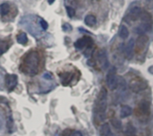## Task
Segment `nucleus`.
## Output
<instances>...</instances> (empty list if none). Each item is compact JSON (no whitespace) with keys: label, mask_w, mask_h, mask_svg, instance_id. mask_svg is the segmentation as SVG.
Instances as JSON below:
<instances>
[{"label":"nucleus","mask_w":153,"mask_h":136,"mask_svg":"<svg viewBox=\"0 0 153 136\" xmlns=\"http://www.w3.org/2000/svg\"><path fill=\"white\" fill-rule=\"evenodd\" d=\"M129 34H130L129 30H128V28H127L126 25H121V26L119 27V30H118V36H119L121 39H126L129 37Z\"/></svg>","instance_id":"obj_14"},{"label":"nucleus","mask_w":153,"mask_h":136,"mask_svg":"<svg viewBox=\"0 0 153 136\" xmlns=\"http://www.w3.org/2000/svg\"><path fill=\"white\" fill-rule=\"evenodd\" d=\"M100 133L101 136H108L111 133V129L109 126V124L105 123L103 125H101L100 128Z\"/></svg>","instance_id":"obj_17"},{"label":"nucleus","mask_w":153,"mask_h":136,"mask_svg":"<svg viewBox=\"0 0 153 136\" xmlns=\"http://www.w3.org/2000/svg\"><path fill=\"white\" fill-rule=\"evenodd\" d=\"M97 58H98V61L100 63V65H101V67L106 70L108 68L109 66V62H108V56H107V53L104 49H101L98 52L97 54Z\"/></svg>","instance_id":"obj_7"},{"label":"nucleus","mask_w":153,"mask_h":136,"mask_svg":"<svg viewBox=\"0 0 153 136\" xmlns=\"http://www.w3.org/2000/svg\"><path fill=\"white\" fill-rule=\"evenodd\" d=\"M108 107V91L105 88H102L99 93L98 100L95 107V118L99 123L103 122L106 119V111Z\"/></svg>","instance_id":"obj_1"},{"label":"nucleus","mask_w":153,"mask_h":136,"mask_svg":"<svg viewBox=\"0 0 153 136\" xmlns=\"http://www.w3.org/2000/svg\"><path fill=\"white\" fill-rule=\"evenodd\" d=\"M63 30H65V31H69V30H72V27L70 26V24L65 23V24L63 25Z\"/></svg>","instance_id":"obj_25"},{"label":"nucleus","mask_w":153,"mask_h":136,"mask_svg":"<svg viewBox=\"0 0 153 136\" xmlns=\"http://www.w3.org/2000/svg\"><path fill=\"white\" fill-rule=\"evenodd\" d=\"M148 41H149V37H148L147 35H145V34L140 35V36L137 38L136 41H135V47H134L135 52H136L137 54L142 53V52L145 49Z\"/></svg>","instance_id":"obj_6"},{"label":"nucleus","mask_w":153,"mask_h":136,"mask_svg":"<svg viewBox=\"0 0 153 136\" xmlns=\"http://www.w3.org/2000/svg\"><path fill=\"white\" fill-rule=\"evenodd\" d=\"M133 113V109L131 107L126 105V106H123L121 110H120V117L121 118H126V117H128L132 115Z\"/></svg>","instance_id":"obj_13"},{"label":"nucleus","mask_w":153,"mask_h":136,"mask_svg":"<svg viewBox=\"0 0 153 136\" xmlns=\"http://www.w3.org/2000/svg\"><path fill=\"white\" fill-rule=\"evenodd\" d=\"M134 47H135V41L131 39L128 43L126 44V47L125 48V56L127 59H132L134 56Z\"/></svg>","instance_id":"obj_10"},{"label":"nucleus","mask_w":153,"mask_h":136,"mask_svg":"<svg viewBox=\"0 0 153 136\" xmlns=\"http://www.w3.org/2000/svg\"><path fill=\"white\" fill-rule=\"evenodd\" d=\"M43 78L46 79V80H52L53 79V75L51 73H45L43 74Z\"/></svg>","instance_id":"obj_24"},{"label":"nucleus","mask_w":153,"mask_h":136,"mask_svg":"<svg viewBox=\"0 0 153 136\" xmlns=\"http://www.w3.org/2000/svg\"><path fill=\"white\" fill-rule=\"evenodd\" d=\"M143 13V11L141 9V7L139 6H134L131 9V11L129 12L127 17L129 18L130 21L132 22H134V21H137L139 18H141V15Z\"/></svg>","instance_id":"obj_11"},{"label":"nucleus","mask_w":153,"mask_h":136,"mask_svg":"<svg viewBox=\"0 0 153 136\" xmlns=\"http://www.w3.org/2000/svg\"><path fill=\"white\" fill-rule=\"evenodd\" d=\"M107 83L110 90L114 91L118 86V81L117 78V68L115 66L111 67L107 75Z\"/></svg>","instance_id":"obj_4"},{"label":"nucleus","mask_w":153,"mask_h":136,"mask_svg":"<svg viewBox=\"0 0 153 136\" xmlns=\"http://www.w3.org/2000/svg\"><path fill=\"white\" fill-rule=\"evenodd\" d=\"M141 19H142V25L144 27V29L146 30H151V28L152 26V15L148 12H143V13L141 15Z\"/></svg>","instance_id":"obj_8"},{"label":"nucleus","mask_w":153,"mask_h":136,"mask_svg":"<svg viewBox=\"0 0 153 136\" xmlns=\"http://www.w3.org/2000/svg\"><path fill=\"white\" fill-rule=\"evenodd\" d=\"M48 4H52L55 2V0H48Z\"/></svg>","instance_id":"obj_28"},{"label":"nucleus","mask_w":153,"mask_h":136,"mask_svg":"<svg viewBox=\"0 0 153 136\" xmlns=\"http://www.w3.org/2000/svg\"><path fill=\"white\" fill-rule=\"evenodd\" d=\"M136 133V130L135 128L134 127L133 125L131 124H128L126 127V134H132V135H135Z\"/></svg>","instance_id":"obj_20"},{"label":"nucleus","mask_w":153,"mask_h":136,"mask_svg":"<svg viewBox=\"0 0 153 136\" xmlns=\"http://www.w3.org/2000/svg\"><path fill=\"white\" fill-rule=\"evenodd\" d=\"M18 78L16 74H7L5 76V85L9 91H13L17 85Z\"/></svg>","instance_id":"obj_9"},{"label":"nucleus","mask_w":153,"mask_h":136,"mask_svg":"<svg viewBox=\"0 0 153 136\" xmlns=\"http://www.w3.org/2000/svg\"><path fill=\"white\" fill-rule=\"evenodd\" d=\"M92 44V40L91 38L89 37H83L82 39H79L78 40L75 41L74 43V47L76 48H79V49H82V48H84L86 47H89Z\"/></svg>","instance_id":"obj_12"},{"label":"nucleus","mask_w":153,"mask_h":136,"mask_svg":"<svg viewBox=\"0 0 153 136\" xmlns=\"http://www.w3.org/2000/svg\"><path fill=\"white\" fill-rule=\"evenodd\" d=\"M40 26H41V28H42V30H46L48 28V22L45 21V20H40Z\"/></svg>","instance_id":"obj_23"},{"label":"nucleus","mask_w":153,"mask_h":136,"mask_svg":"<svg viewBox=\"0 0 153 136\" xmlns=\"http://www.w3.org/2000/svg\"><path fill=\"white\" fill-rule=\"evenodd\" d=\"M9 11H10V5H9V4L4 3V4H2L0 5V13H1V15H3V16L6 15L9 13Z\"/></svg>","instance_id":"obj_19"},{"label":"nucleus","mask_w":153,"mask_h":136,"mask_svg":"<svg viewBox=\"0 0 153 136\" xmlns=\"http://www.w3.org/2000/svg\"><path fill=\"white\" fill-rule=\"evenodd\" d=\"M144 4L148 9H153V0H144Z\"/></svg>","instance_id":"obj_22"},{"label":"nucleus","mask_w":153,"mask_h":136,"mask_svg":"<svg viewBox=\"0 0 153 136\" xmlns=\"http://www.w3.org/2000/svg\"><path fill=\"white\" fill-rule=\"evenodd\" d=\"M16 39H17L18 43H20L22 45H26L28 42V37H27L26 33H24V32H21L20 34H18Z\"/></svg>","instance_id":"obj_18"},{"label":"nucleus","mask_w":153,"mask_h":136,"mask_svg":"<svg viewBox=\"0 0 153 136\" xmlns=\"http://www.w3.org/2000/svg\"><path fill=\"white\" fill-rule=\"evenodd\" d=\"M125 136H135V135H132V134H126Z\"/></svg>","instance_id":"obj_29"},{"label":"nucleus","mask_w":153,"mask_h":136,"mask_svg":"<svg viewBox=\"0 0 153 136\" xmlns=\"http://www.w3.org/2000/svg\"><path fill=\"white\" fill-rule=\"evenodd\" d=\"M70 136H82V134L79 131H74Z\"/></svg>","instance_id":"obj_26"},{"label":"nucleus","mask_w":153,"mask_h":136,"mask_svg":"<svg viewBox=\"0 0 153 136\" xmlns=\"http://www.w3.org/2000/svg\"><path fill=\"white\" fill-rule=\"evenodd\" d=\"M150 111H151V107H150V103L146 100L141 101L138 106L135 109L134 114L136 116V117L140 120H146L147 117L150 115Z\"/></svg>","instance_id":"obj_3"},{"label":"nucleus","mask_w":153,"mask_h":136,"mask_svg":"<svg viewBox=\"0 0 153 136\" xmlns=\"http://www.w3.org/2000/svg\"><path fill=\"white\" fill-rule=\"evenodd\" d=\"M147 86V82L141 78H134L130 82V89L135 93L143 91L144 90H146Z\"/></svg>","instance_id":"obj_5"},{"label":"nucleus","mask_w":153,"mask_h":136,"mask_svg":"<svg viewBox=\"0 0 153 136\" xmlns=\"http://www.w3.org/2000/svg\"><path fill=\"white\" fill-rule=\"evenodd\" d=\"M84 22L86 25H88L90 27H93L97 24V18L93 14H88V15H86V17L84 19Z\"/></svg>","instance_id":"obj_15"},{"label":"nucleus","mask_w":153,"mask_h":136,"mask_svg":"<svg viewBox=\"0 0 153 136\" xmlns=\"http://www.w3.org/2000/svg\"><path fill=\"white\" fill-rule=\"evenodd\" d=\"M66 13H67V14H68V16L69 17H74V14H75V11H74V9L73 8V7H71V6H66Z\"/></svg>","instance_id":"obj_21"},{"label":"nucleus","mask_w":153,"mask_h":136,"mask_svg":"<svg viewBox=\"0 0 153 136\" xmlns=\"http://www.w3.org/2000/svg\"><path fill=\"white\" fill-rule=\"evenodd\" d=\"M39 61H40V59H39L38 53H36V52L29 53L26 55L22 67L23 70L26 69L24 71L25 73L30 74H35L39 72Z\"/></svg>","instance_id":"obj_2"},{"label":"nucleus","mask_w":153,"mask_h":136,"mask_svg":"<svg viewBox=\"0 0 153 136\" xmlns=\"http://www.w3.org/2000/svg\"><path fill=\"white\" fill-rule=\"evenodd\" d=\"M110 124H111V126H112L117 131H118V132L121 131L122 128H123L121 120L118 119V118H117V117H112V118L110 119Z\"/></svg>","instance_id":"obj_16"},{"label":"nucleus","mask_w":153,"mask_h":136,"mask_svg":"<svg viewBox=\"0 0 153 136\" xmlns=\"http://www.w3.org/2000/svg\"><path fill=\"white\" fill-rule=\"evenodd\" d=\"M149 72H150L152 74H153V65H152V66L149 68Z\"/></svg>","instance_id":"obj_27"}]
</instances>
